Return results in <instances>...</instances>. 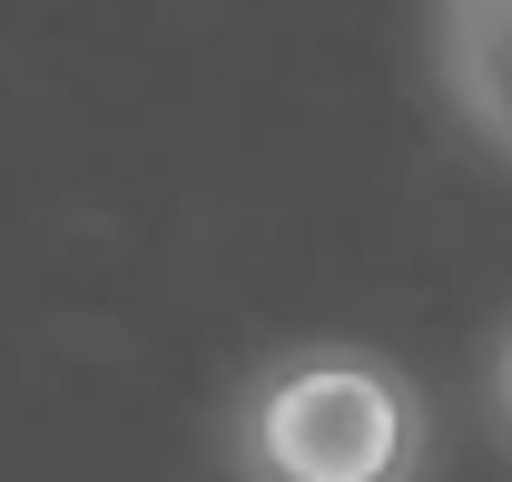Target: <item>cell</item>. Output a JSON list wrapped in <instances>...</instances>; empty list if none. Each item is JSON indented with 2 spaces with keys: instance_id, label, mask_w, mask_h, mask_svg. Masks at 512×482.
<instances>
[{
  "instance_id": "cell-1",
  "label": "cell",
  "mask_w": 512,
  "mask_h": 482,
  "mask_svg": "<svg viewBox=\"0 0 512 482\" xmlns=\"http://www.w3.org/2000/svg\"><path fill=\"white\" fill-rule=\"evenodd\" d=\"M247 482H414L424 473V394L384 355L306 345L237 414Z\"/></svg>"
},
{
  "instance_id": "cell-2",
  "label": "cell",
  "mask_w": 512,
  "mask_h": 482,
  "mask_svg": "<svg viewBox=\"0 0 512 482\" xmlns=\"http://www.w3.org/2000/svg\"><path fill=\"white\" fill-rule=\"evenodd\" d=\"M434 50H444V89L463 109V128L493 158H512V0H444Z\"/></svg>"
},
{
  "instance_id": "cell-3",
  "label": "cell",
  "mask_w": 512,
  "mask_h": 482,
  "mask_svg": "<svg viewBox=\"0 0 512 482\" xmlns=\"http://www.w3.org/2000/svg\"><path fill=\"white\" fill-rule=\"evenodd\" d=\"M503 414H512V345H503Z\"/></svg>"
}]
</instances>
